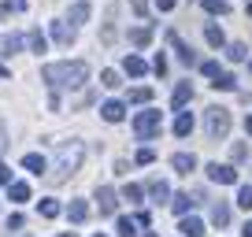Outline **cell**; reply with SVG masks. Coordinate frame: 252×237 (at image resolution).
Instances as JSON below:
<instances>
[{
  "mask_svg": "<svg viewBox=\"0 0 252 237\" xmlns=\"http://www.w3.org/2000/svg\"><path fill=\"white\" fill-rule=\"evenodd\" d=\"M26 48H30V52H45V48H48L45 33H41V30H30V33H26Z\"/></svg>",
  "mask_w": 252,
  "mask_h": 237,
  "instance_id": "obj_21",
  "label": "cell"
},
{
  "mask_svg": "<svg viewBox=\"0 0 252 237\" xmlns=\"http://www.w3.org/2000/svg\"><path fill=\"white\" fill-rule=\"evenodd\" d=\"M189 100H193V86H189V82H178V89H174V96H171V108L182 111Z\"/></svg>",
  "mask_w": 252,
  "mask_h": 237,
  "instance_id": "obj_10",
  "label": "cell"
},
{
  "mask_svg": "<svg viewBox=\"0 0 252 237\" xmlns=\"http://www.w3.org/2000/svg\"><path fill=\"white\" fill-rule=\"evenodd\" d=\"M204 134L212 137V141H222V137L230 134V111L226 108L212 104V108L204 111Z\"/></svg>",
  "mask_w": 252,
  "mask_h": 237,
  "instance_id": "obj_3",
  "label": "cell"
},
{
  "mask_svg": "<svg viewBox=\"0 0 252 237\" xmlns=\"http://www.w3.org/2000/svg\"><path fill=\"white\" fill-rule=\"evenodd\" d=\"M245 130H249V137H252V115H249V118H245Z\"/></svg>",
  "mask_w": 252,
  "mask_h": 237,
  "instance_id": "obj_47",
  "label": "cell"
},
{
  "mask_svg": "<svg viewBox=\"0 0 252 237\" xmlns=\"http://www.w3.org/2000/svg\"><path fill=\"white\" fill-rule=\"evenodd\" d=\"M204 41H208L212 48H222V45H226V37H222V30H219L215 23H208V26H204Z\"/></svg>",
  "mask_w": 252,
  "mask_h": 237,
  "instance_id": "obj_20",
  "label": "cell"
},
{
  "mask_svg": "<svg viewBox=\"0 0 252 237\" xmlns=\"http://www.w3.org/2000/svg\"><path fill=\"white\" fill-rule=\"evenodd\" d=\"M141 197H145V189H141V185H134V182H130V185L123 189V200H130V204H137Z\"/></svg>",
  "mask_w": 252,
  "mask_h": 237,
  "instance_id": "obj_31",
  "label": "cell"
},
{
  "mask_svg": "<svg viewBox=\"0 0 252 237\" xmlns=\"http://www.w3.org/2000/svg\"><path fill=\"white\" fill-rule=\"evenodd\" d=\"M230 156H234V159H245V156H249V148H245V145H234V148H230Z\"/></svg>",
  "mask_w": 252,
  "mask_h": 237,
  "instance_id": "obj_40",
  "label": "cell"
},
{
  "mask_svg": "<svg viewBox=\"0 0 252 237\" xmlns=\"http://www.w3.org/2000/svg\"><path fill=\"white\" fill-rule=\"evenodd\" d=\"M0 185H11V171L8 167H0Z\"/></svg>",
  "mask_w": 252,
  "mask_h": 237,
  "instance_id": "obj_43",
  "label": "cell"
},
{
  "mask_svg": "<svg viewBox=\"0 0 252 237\" xmlns=\"http://www.w3.org/2000/svg\"><path fill=\"white\" fill-rule=\"evenodd\" d=\"M86 215H89V204H86V200H71L67 219H71V222H86Z\"/></svg>",
  "mask_w": 252,
  "mask_h": 237,
  "instance_id": "obj_19",
  "label": "cell"
},
{
  "mask_svg": "<svg viewBox=\"0 0 252 237\" xmlns=\"http://www.w3.org/2000/svg\"><path fill=\"white\" fill-rule=\"evenodd\" d=\"M89 78V67L82 59H67V63H45L41 67V82L48 89H78L86 86Z\"/></svg>",
  "mask_w": 252,
  "mask_h": 237,
  "instance_id": "obj_1",
  "label": "cell"
},
{
  "mask_svg": "<svg viewBox=\"0 0 252 237\" xmlns=\"http://www.w3.org/2000/svg\"><path fill=\"white\" fill-rule=\"evenodd\" d=\"M26 11V0H4L0 4V15H23Z\"/></svg>",
  "mask_w": 252,
  "mask_h": 237,
  "instance_id": "obj_27",
  "label": "cell"
},
{
  "mask_svg": "<svg viewBox=\"0 0 252 237\" xmlns=\"http://www.w3.org/2000/svg\"><path fill=\"white\" fill-rule=\"evenodd\" d=\"M137 219H119V237H137Z\"/></svg>",
  "mask_w": 252,
  "mask_h": 237,
  "instance_id": "obj_28",
  "label": "cell"
},
{
  "mask_svg": "<svg viewBox=\"0 0 252 237\" xmlns=\"http://www.w3.org/2000/svg\"><path fill=\"white\" fill-rule=\"evenodd\" d=\"M200 4H204L208 15H226L230 11V0H200Z\"/></svg>",
  "mask_w": 252,
  "mask_h": 237,
  "instance_id": "obj_25",
  "label": "cell"
},
{
  "mask_svg": "<svg viewBox=\"0 0 252 237\" xmlns=\"http://www.w3.org/2000/svg\"><path fill=\"white\" fill-rule=\"evenodd\" d=\"M130 8H134V11H137V15H141V19H145V15H149V0H130Z\"/></svg>",
  "mask_w": 252,
  "mask_h": 237,
  "instance_id": "obj_37",
  "label": "cell"
},
{
  "mask_svg": "<svg viewBox=\"0 0 252 237\" xmlns=\"http://www.w3.org/2000/svg\"><path fill=\"white\" fill-rule=\"evenodd\" d=\"M4 78H11V71H8V67H0V82H4Z\"/></svg>",
  "mask_w": 252,
  "mask_h": 237,
  "instance_id": "obj_46",
  "label": "cell"
},
{
  "mask_svg": "<svg viewBox=\"0 0 252 237\" xmlns=\"http://www.w3.org/2000/svg\"><path fill=\"white\" fill-rule=\"evenodd\" d=\"M152 100V89L141 86V89H130V104H149Z\"/></svg>",
  "mask_w": 252,
  "mask_h": 237,
  "instance_id": "obj_30",
  "label": "cell"
},
{
  "mask_svg": "<svg viewBox=\"0 0 252 237\" xmlns=\"http://www.w3.org/2000/svg\"><path fill=\"white\" fill-rule=\"evenodd\" d=\"M23 45H26V37H19V33H0V59H11Z\"/></svg>",
  "mask_w": 252,
  "mask_h": 237,
  "instance_id": "obj_8",
  "label": "cell"
},
{
  "mask_svg": "<svg viewBox=\"0 0 252 237\" xmlns=\"http://www.w3.org/2000/svg\"><path fill=\"white\" fill-rule=\"evenodd\" d=\"M82 159H86V145H82V141H63L60 148H56L52 171H48V182H67V178L82 167Z\"/></svg>",
  "mask_w": 252,
  "mask_h": 237,
  "instance_id": "obj_2",
  "label": "cell"
},
{
  "mask_svg": "<svg viewBox=\"0 0 252 237\" xmlns=\"http://www.w3.org/2000/svg\"><path fill=\"white\" fill-rule=\"evenodd\" d=\"M249 71H252V59H249Z\"/></svg>",
  "mask_w": 252,
  "mask_h": 237,
  "instance_id": "obj_51",
  "label": "cell"
},
{
  "mask_svg": "<svg viewBox=\"0 0 252 237\" xmlns=\"http://www.w3.org/2000/svg\"><path fill=\"white\" fill-rule=\"evenodd\" d=\"M8 197L15 200V204H23V200H30V185H26V182H11L8 185Z\"/></svg>",
  "mask_w": 252,
  "mask_h": 237,
  "instance_id": "obj_22",
  "label": "cell"
},
{
  "mask_svg": "<svg viewBox=\"0 0 252 237\" xmlns=\"http://www.w3.org/2000/svg\"><path fill=\"white\" fill-rule=\"evenodd\" d=\"M212 222H215V226H226V222H230V207L222 204V200L212 204Z\"/></svg>",
  "mask_w": 252,
  "mask_h": 237,
  "instance_id": "obj_23",
  "label": "cell"
},
{
  "mask_svg": "<svg viewBox=\"0 0 252 237\" xmlns=\"http://www.w3.org/2000/svg\"><path fill=\"white\" fill-rule=\"evenodd\" d=\"M134 219H137V222H141V226H152V215H149V211H137V215H134Z\"/></svg>",
  "mask_w": 252,
  "mask_h": 237,
  "instance_id": "obj_42",
  "label": "cell"
},
{
  "mask_svg": "<svg viewBox=\"0 0 252 237\" xmlns=\"http://www.w3.org/2000/svg\"><path fill=\"white\" fill-rule=\"evenodd\" d=\"M130 45H137V48L152 45V26H137V30H130Z\"/></svg>",
  "mask_w": 252,
  "mask_h": 237,
  "instance_id": "obj_17",
  "label": "cell"
},
{
  "mask_svg": "<svg viewBox=\"0 0 252 237\" xmlns=\"http://www.w3.org/2000/svg\"><path fill=\"white\" fill-rule=\"evenodd\" d=\"M123 71L130 74V78H141V74H149V63H145L141 56H126V59H123Z\"/></svg>",
  "mask_w": 252,
  "mask_h": 237,
  "instance_id": "obj_11",
  "label": "cell"
},
{
  "mask_svg": "<svg viewBox=\"0 0 252 237\" xmlns=\"http://www.w3.org/2000/svg\"><path fill=\"white\" fill-rule=\"evenodd\" d=\"M171 167H174V171H178V174H189V171H193V167H197V159L189 156V152H178V156L171 159Z\"/></svg>",
  "mask_w": 252,
  "mask_h": 237,
  "instance_id": "obj_18",
  "label": "cell"
},
{
  "mask_svg": "<svg viewBox=\"0 0 252 237\" xmlns=\"http://www.w3.org/2000/svg\"><path fill=\"white\" fill-rule=\"evenodd\" d=\"M145 237H156V234H152V230H149V234H145Z\"/></svg>",
  "mask_w": 252,
  "mask_h": 237,
  "instance_id": "obj_49",
  "label": "cell"
},
{
  "mask_svg": "<svg viewBox=\"0 0 252 237\" xmlns=\"http://www.w3.org/2000/svg\"><path fill=\"white\" fill-rule=\"evenodd\" d=\"M156 8H159V11H171V8H174V0H156Z\"/></svg>",
  "mask_w": 252,
  "mask_h": 237,
  "instance_id": "obj_45",
  "label": "cell"
},
{
  "mask_svg": "<svg viewBox=\"0 0 252 237\" xmlns=\"http://www.w3.org/2000/svg\"><path fill=\"white\" fill-rule=\"evenodd\" d=\"M193 134V115L189 111H178V118H174V137H189Z\"/></svg>",
  "mask_w": 252,
  "mask_h": 237,
  "instance_id": "obj_15",
  "label": "cell"
},
{
  "mask_svg": "<svg viewBox=\"0 0 252 237\" xmlns=\"http://www.w3.org/2000/svg\"><path fill=\"white\" fill-rule=\"evenodd\" d=\"M41 215H45V219H56V215H60V204H56V200H41Z\"/></svg>",
  "mask_w": 252,
  "mask_h": 237,
  "instance_id": "obj_34",
  "label": "cell"
},
{
  "mask_svg": "<svg viewBox=\"0 0 252 237\" xmlns=\"http://www.w3.org/2000/svg\"><path fill=\"white\" fill-rule=\"evenodd\" d=\"M226 56L234 59V63H241L245 56H249V48H245V45H230V48H226Z\"/></svg>",
  "mask_w": 252,
  "mask_h": 237,
  "instance_id": "obj_35",
  "label": "cell"
},
{
  "mask_svg": "<svg viewBox=\"0 0 252 237\" xmlns=\"http://www.w3.org/2000/svg\"><path fill=\"white\" fill-rule=\"evenodd\" d=\"M8 230H23V215H11V219H8Z\"/></svg>",
  "mask_w": 252,
  "mask_h": 237,
  "instance_id": "obj_41",
  "label": "cell"
},
{
  "mask_svg": "<svg viewBox=\"0 0 252 237\" xmlns=\"http://www.w3.org/2000/svg\"><path fill=\"white\" fill-rule=\"evenodd\" d=\"M159 126H163V118H159V111H152V108L134 118V134L141 137V141H152V137L159 134Z\"/></svg>",
  "mask_w": 252,
  "mask_h": 237,
  "instance_id": "obj_4",
  "label": "cell"
},
{
  "mask_svg": "<svg viewBox=\"0 0 252 237\" xmlns=\"http://www.w3.org/2000/svg\"><path fill=\"white\" fill-rule=\"evenodd\" d=\"M60 237H74V234H60Z\"/></svg>",
  "mask_w": 252,
  "mask_h": 237,
  "instance_id": "obj_50",
  "label": "cell"
},
{
  "mask_svg": "<svg viewBox=\"0 0 252 237\" xmlns=\"http://www.w3.org/2000/svg\"><path fill=\"white\" fill-rule=\"evenodd\" d=\"M182 237H204V222L193 219V215H182Z\"/></svg>",
  "mask_w": 252,
  "mask_h": 237,
  "instance_id": "obj_12",
  "label": "cell"
},
{
  "mask_svg": "<svg viewBox=\"0 0 252 237\" xmlns=\"http://www.w3.org/2000/svg\"><path fill=\"white\" fill-rule=\"evenodd\" d=\"M200 74H204V78H219V63H215V59H204V63H200Z\"/></svg>",
  "mask_w": 252,
  "mask_h": 237,
  "instance_id": "obj_33",
  "label": "cell"
},
{
  "mask_svg": "<svg viewBox=\"0 0 252 237\" xmlns=\"http://www.w3.org/2000/svg\"><path fill=\"white\" fill-rule=\"evenodd\" d=\"M4 145H8V126L0 122V152H4Z\"/></svg>",
  "mask_w": 252,
  "mask_h": 237,
  "instance_id": "obj_44",
  "label": "cell"
},
{
  "mask_svg": "<svg viewBox=\"0 0 252 237\" xmlns=\"http://www.w3.org/2000/svg\"><path fill=\"white\" fill-rule=\"evenodd\" d=\"M152 71H156V74H167V56H163V52L156 56V63H152Z\"/></svg>",
  "mask_w": 252,
  "mask_h": 237,
  "instance_id": "obj_39",
  "label": "cell"
},
{
  "mask_svg": "<svg viewBox=\"0 0 252 237\" xmlns=\"http://www.w3.org/2000/svg\"><path fill=\"white\" fill-rule=\"evenodd\" d=\"M115 204H119L115 189H111V185H100V189H96V207H100V215H115Z\"/></svg>",
  "mask_w": 252,
  "mask_h": 237,
  "instance_id": "obj_7",
  "label": "cell"
},
{
  "mask_svg": "<svg viewBox=\"0 0 252 237\" xmlns=\"http://www.w3.org/2000/svg\"><path fill=\"white\" fill-rule=\"evenodd\" d=\"M149 193H152V200H156V204L171 200V185H167V182H152V185H149Z\"/></svg>",
  "mask_w": 252,
  "mask_h": 237,
  "instance_id": "obj_24",
  "label": "cell"
},
{
  "mask_svg": "<svg viewBox=\"0 0 252 237\" xmlns=\"http://www.w3.org/2000/svg\"><path fill=\"white\" fill-rule=\"evenodd\" d=\"M237 204H241L245 211H252V185H241V189H237Z\"/></svg>",
  "mask_w": 252,
  "mask_h": 237,
  "instance_id": "obj_32",
  "label": "cell"
},
{
  "mask_svg": "<svg viewBox=\"0 0 252 237\" xmlns=\"http://www.w3.org/2000/svg\"><path fill=\"white\" fill-rule=\"evenodd\" d=\"M52 41L67 48V45L74 41V26H67V23H52Z\"/></svg>",
  "mask_w": 252,
  "mask_h": 237,
  "instance_id": "obj_13",
  "label": "cell"
},
{
  "mask_svg": "<svg viewBox=\"0 0 252 237\" xmlns=\"http://www.w3.org/2000/svg\"><path fill=\"white\" fill-rule=\"evenodd\" d=\"M245 237H252V222H245Z\"/></svg>",
  "mask_w": 252,
  "mask_h": 237,
  "instance_id": "obj_48",
  "label": "cell"
},
{
  "mask_svg": "<svg viewBox=\"0 0 252 237\" xmlns=\"http://www.w3.org/2000/svg\"><path fill=\"white\" fill-rule=\"evenodd\" d=\"M123 115H126V104H123V100L100 104V118H104V122H123Z\"/></svg>",
  "mask_w": 252,
  "mask_h": 237,
  "instance_id": "obj_9",
  "label": "cell"
},
{
  "mask_svg": "<svg viewBox=\"0 0 252 237\" xmlns=\"http://www.w3.org/2000/svg\"><path fill=\"white\" fill-rule=\"evenodd\" d=\"M167 41H171V45H174V52H178V59H182V63H186V67H197V52H193V48H189L186 45V41H182L178 37V33H167Z\"/></svg>",
  "mask_w": 252,
  "mask_h": 237,
  "instance_id": "obj_6",
  "label": "cell"
},
{
  "mask_svg": "<svg viewBox=\"0 0 252 237\" xmlns=\"http://www.w3.org/2000/svg\"><path fill=\"white\" fill-rule=\"evenodd\" d=\"M193 204H200L197 197H189V193H178V197L171 200V207H174V215H189V207Z\"/></svg>",
  "mask_w": 252,
  "mask_h": 237,
  "instance_id": "obj_16",
  "label": "cell"
},
{
  "mask_svg": "<svg viewBox=\"0 0 252 237\" xmlns=\"http://www.w3.org/2000/svg\"><path fill=\"white\" fill-rule=\"evenodd\" d=\"M208 178L219 182V185H234L237 182V171H234V167H226V163H208Z\"/></svg>",
  "mask_w": 252,
  "mask_h": 237,
  "instance_id": "obj_5",
  "label": "cell"
},
{
  "mask_svg": "<svg viewBox=\"0 0 252 237\" xmlns=\"http://www.w3.org/2000/svg\"><path fill=\"white\" fill-rule=\"evenodd\" d=\"M152 159H156V152H152V148H141V152H137V163H152Z\"/></svg>",
  "mask_w": 252,
  "mask_h": 237,
  "instance_id": "obj_38",
  "label": "cell"
},
{
  "mask_svg": "<svg viewBox=\"0 0 252 237\" xmlns=\"http://www.w3.org/2000/svg\"><path fill=\"white\" fill-rule=\"evenodd\" d=\"M23 167H26V171H30V174H41V171H45V159H41L37 156V152H30V156H23Z\"/></svg>",
  "mask_w": 252,
  "mask_h": 237,
  "instance_id": "obj_26",
  "label": "cell"
},
{
  "mask_svg": "<svg viewBox=\"0 0 252 237\" xmlns=\"http://www.w3.org/2000/svg\"><path fill=\"white\" fill-rule=\"evenodd\" d=\"M86 19H89V4H86V0L71 4V11H67V23H71V26H82Z\"/></svg>",
  "mask_w": 252,
  "mask_h": 237,
  "instance_id": "obj_14",
  "label": "cell"
},
{
  "mask_svg": "<svg viewBox=\"0 0 252 237\" xmlns=\"http://www.w3.org/2000/svg\"><path fill=\"white\" fill-rule=\"evenodd\" d=\"M100 86L115 89V86H119V74H115V71H104V74H100Z\"/></svg>",
  "mask_w": 252,
  "mask_h": 237,
  "instance_id": "obj_36",
  "label": "cell"
},
{
  "mask_svg": "<svg viewBox=\"0 0 252 237\" xmlns=\"http://www.w3.org/2000/svg\"><path fill=\"white\" fill-rule=\"evenodd\" d=\"M212 86H215V89H222V93H230V89H237V78H234V74H226V71H222L219 78L212 82Z\"/></svg>",
  "mask_w": 252,
  "mask_h": 237,
  "instance_id": "obj_29",
  "label": "cell"
},
{
  "mask_svg": "<svg viewBox=\"0 0 252 237\" xmlns=\"http://www.w3.org/2000/svg\"><path fill=\"white\" fill-rule=\"evenodd\" d=\"M93 237H104V234H93Z\"/></svg>",
  "mask_w": 252,
  "mask_h": 237,
  "instance_id": "obj_52",
  "label": "cell"
}]
</instances>
